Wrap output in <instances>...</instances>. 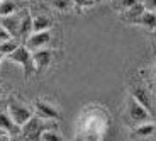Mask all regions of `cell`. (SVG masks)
Masks as SVG:
<instances>
[{
	"instance_id": "1",
	"label": "cell",
	"mask_w": 156,
	"mask_h": 141,
	"mask_svg": "<svg viewBox=\"0 0 156 141\" xmlns=\"http://www.w3.org/2000/svg\"><path fill=\"white\" fill-rule=\"evenodd\" d=\"M109 129V118L107 112L100 106L88 107L82 112V118L78 121V138L87 139H100Z\"/></svg>"
},
{
	"instance_id": "2",
	"label": "cell",
	"mask_w": 156,
	"mask_h": 141,
	"mask_svg": "<svg viewBox=\"0 0 156 141\" xmlns=\"http://www.w3.org/2000/svg\"><path fill=\"white\" fill-rule=\"evenodd\" d=\"M5 60L19 65V67L22 68V71H24V78L26 80H29L32 75L36 73L34 63H32V53H31V49L26 48L24 44H19L14 51H10L9 55H5Z\"/></svg>"
},
{
	"instance_id": "3",
	"label": "cell",
	"mask_w": 156,
	"mask_h": 141,
	"mask_svg": "<svg viewBox=\"0 0 156 141\" xmlns=\"http://www.w3.org/2000/svg\"><path fill=\"white\" fill-rule=\"evenodd\" d=\"M56 121H51V119H44L39 118L36 114H32L27 121L20 126V136L26 138V139H39L41 133L48 128H55Z\"/></svg>"
},
{
	"instance_id": "4",
	"label": "cell",
	"mask_w": 156,
	"mask_h": 141,
	"mask_svg": "<svg viewBox=\"0 0 156 141\" xmlns=\"http://www.w3.org/2000/svg\"><path fill=\"white\" fill-rule=\"evenodd\" d=\"M5 110L9 112L10 119L16 122L19 128H20V126H22L26 121H27L29 118H31L32 114H34V109H32L31 106L24 104L22 100H19V99H16V97H9V100H7V109H5Z\"/></svg>"
},
{
	"instance_id": "5",
	"label": "cell",
	"mask_w": 156,
	"mask_h": 141,
	"mask_svg": "<svg viewBox=\"0 0 156 141\" xmlns=\"http://www.w3.org/2000/svg\"><path fill=\"white\" fill-rule=\"evenodd\" d=\"M32 109H34V114L39 116V118H44V119H51V121H59L63 118L61 116V110L51 104L49 100L46 99H36L34 104H32Z\"/></svg>"
},
{
	"instance_id": "6",
	"label": "cell",
	"mask_w": 156,
	"mask_h": 141,
	"mask_svg": "<svg viewBox=\"0 0 156 141\" xmlns=\"http://www.w3.org/2000/svg\"><path fill=\"white\" fill-rule=\"evenodd\" d=\"M127 114L131 121L134 124H141V122H146V121H151L153 114L149 112L146 107H143L133 95H129L127 97Z\"/></svg>"
},
{
	"instance_id": "7",
	"label": "cell",
	"mask_w": 156,
	"mask_h": 141,
	"mask_svg": "<svg viewBox=\"0 0 156 141\" xmlns=\"http://www.w3.org/2000/svg\"><path fill=\"white\" fill-rule=\"evenodd\" d=\"M32 53V63H34V70L36 73H41V71H46L53 63V49L49 48H39V49L31 51Z\"/></svg>"
},
{
	"instance_id": "8",
	"label": "cell",
	"mask_w": 156,
	"mask_h": 141,
	"mask_svg": "<svg viewBox=\"0 0 156 141\" xmlns=\"http://www.w3.org/2000/svg\"><path fill=\"white\" fill-rule=\"evenodd\" d=\"M51 43V29L48 31H32L31 34L24 39V46L29 48L31 51L39 49V48H46Z\"/></svg>"
},
{
	"instance_id": "9",
	"label": "cell",
	"mask_w": 156,
	"mask_h": 141,
	"mask_svg": "<svg viewBox=\"0 0 156 141\" xmlns=\"http://www.w3.org/2000/svg\"><path fill=\"white\" fill-rule=\"evenodd\" d=\"M129 95H133L141 106L146 107V109L153 114V95L149 94L148 89H144L143 85H134L133 89L129 90Z\"/></svg>"
},
{
	"instance_id": "10",
	"label": "cell",
	"mask_w": 156,
	"mask_h": 141,
	"mask_svg": "<svg viewBox=\"0 0 156 141\" xmlns=\"http://www.w3.org/2000/svg\"><path fill=\"white\" fill-rule=\"evenodd\" d=\"M19 12L10 14V16H5V17H0V24H2V26L9 31V34H10L12 38H16V39H19V22H20Z\"/></svg>"
},
{
	"instance_id": "11",
	"label": "cell",
	"mask_w": 156,
	"mask_h": 141,
	"mask_svg": "<svg viewBox=\"0 0 156 141\" xmlns=\"http://www.w3.org/2000/svg\"><path fill=\"white\" fill-rule=\"evenodd\" d=\"M144 10H146L144 4H143L141 0H137L136 4H133L131 7H127V9H124V10H121V19L126 20V22L134 24V22H136V19H137V17H139Z\"/></svg>"
},
{
	"instance_id": "12",
	"label": "cell",
	"mask_w": 156,
	"mask_h": 141,
	"mask_svg": "<svg viewBox=\"0 0 156 141\" xmlns=\"http://www.w3.org/2000/svg\"><path fill=\"white\" fill-rule=\"evenodd\" d=\"M20 22H19V39H26L32 32V16L27 10H20Z\"/></svg>"
},
{
	"instance_id": "13",
	"label": "cell",
	"mask_w": 156,
	"mask_h": 141,
	"mask_svg": "<svg viewBox=\"0 0 156 141\" xmlns=\"http://www.w3.org/2000/svg\"><path fill=\"white\" fill-rule=\"evenodd\" d=\"M0 129L7 131L10 136H14V134H20V128L10 119V116H9L7 110H0Z\"/></svg>"
},
{
	"instance_id": "14",
	"label": "cell",
	"mask_w": 156,
	"mask_h": 141,
	"mask_svg": "<svg viewBox=\"0 0 156 141\" xmlns=\"http://www.w3.org/2000/svg\"><path fill=\"white\" fill-rule=\"evenodd\" d=\"M22 2L20 0H0V17L10 16L20 10Z\"/></svg>"
},
{
	"instance_id": "15",
	"label": "cell",
	"mask_w": 156,
	"mask_h": 141,
	"mask_svg": "<svg viewBox=\"0 0 156 141\" xmlns=\"http://www.w3.org/2000/svg\"><path fill=\"white\" fill-rule=\"evenodd\" d=\"M156 131V124L151 121H146V122H141L131 131L133 138H148L149 134H153Z\"/></svg>"
},
{
	"instance_id": "16",
	"label": "cell",
	"mask_w": 156,
	"mask_h": 141,
	"mask_svg": "<svg viewBox=\"0 0 156 141\" xmlns=\"http://www.w3.org/2000/svg\"><path fill=\"white\" fill-rule=\"evenodd\" d=\"M134 24H141L143 27H148L149 31H151V29L156 27V12L154 10H148V9H146V10L136 19V22H134Z\"/></svg>"
},
{
	"instance_id": "17",
	"label": "cell",
	"mask_w": 156,
	"mask_h": 141,
	"mask_svg": "<svg viewBox=\"0 0 156 141\" xmlns=\"http://www.w3.org/2000/svg\"><path fill=\"white\" fill-rule=\"evenodd\" d=\"M51 29V19L48 16H34L32 17V31H48Z\"/></svg>"
},
{
	"instance_id": "18",
	"label": "cell",
	"mask_w": 156,
	"mask_h": 141,
	"mask_svg": "<svg viewBox=\"0 0 156 141\" xmlns=\"http://www.w3.org/2000/svg\"><path fill=\"white\" fill-rule=\"evenodd\" d=\"M39 139L41 141H61L63 134L59 133L58 129H55V128H48V129H44L43 133H41Z\"/></svg>"
},
{
	"instance_id": "19",
	"label": "cell",
	"mask_w": 156,
	"mask_h": 141,
	"mask_svg": "<svg viewBox=\"0 0 156 141\" xmlns=\"http://www.w3.org/2000/svg\"><path fill=\"white\" fill-rule=\"evenodd\" d=\"M51 5L56 9V10L63 12V14H66V12H70L71 9L75 7V0H49Z\"/></svg>"
},
{
	"instance_id": "20",
	"label": "cell",
	"mask_w": 156,
	"mask_h": 141,
	"mask_svg": "<svg viewBox=\"0 0 156 141\" xmlns=\"http://www.w3.org/2000/svg\"><path fill=\"white\" fill-rule=\"evenodd\" d=\"M19 46V39H16V38H10V39H5L0 43V55H9L10 51H14L16 48Z\"/></svg>"
},
{
	"instance_id": "21",
	"label": "cell",
	"mask_w": 156,
	"mask_h": 141,
	"mask_svg": "<svg viewBox=\"0 0 156 141\" xmlns=\"http://www.w3.org/2000/svg\"><path fill=\"white\" fill-rule=\"evenodd\" d=\"M136 2L137 0H114V7L121 12V10H124V9L131 7L133 4H136Z\"/></svg>"
},
{
	"instance_id": "22",
	"label": "cell",
	"mask_w": 156,
	"mask_h": 141,
	"mask_svg": "<svg viewBox=\"0 0 156 141\" xmlns=\"http://www.w3.org/2000/svg\"><path fill=\"white\" fill-rule=\"evenodd\" d=\"M98 0H75V5H76L78 9H87V7H92V5H95Z\"/></svg>"
},
{
	"instance_id": "23",
	"label": "cell",
	"mask_w": 156,
	"mask_h": 141,
	"mask_svg": "<svg viewBox=\"0 0 156 141\" xmlns=\"http://www.w3.org/2000/svg\"><path fill=\"white\" fill-rule=\"evenodd\" d=\"M10 38H12V36L9 34V31L4 27V26H2V24H0V43H2V41H5V39H10Z\"/></svg>"
},
{
	"instance_id": "24",
	"label": "cell",
	"mask_w": 156,
	"mask_h": 141,
	"mask_svg": "<svg viewBox=\"0 0 156 141\" xmlns=\"http://www.w3.org/2000/svg\"><path fill=\"white\" fill-rule=\"evenodd\" d=\"M143 4H144V7L148 9V10H154L156 12V0H141Z\"/></svg>"
},
{
	"instance_id": "25",
	"label": "cell",
	"mask_w": 156,
	"mask_h": 141,
	"mask_svg": "<svg viewBox=\"0 0 156 141\" xmlns=\"http://www.w3.org/2000/svg\"><path fill=\"white\" fill-rule=\"evenodd\" d=\"M4 97V89H2V87H0V99Z\"/></svg>"
},
{
	"instance_id": "26",
	"label": "cell",
	"mask_w": 156,
	"mask_h": 141,
	"mask_svg": "<svg viewBox=\"0 0 156 141\" xmlns=\"http://www.w3.org/2000/svg\"><path fill=\"white\" fill-rule=\"evenodd\" d=\"M4 60H5V56H4V55H0V65H2V61H4Z\"/></svg>"
},
{
	"instance_id": "27",
	"label": "cell",
	"mask_w": 156,
	"mask_h": 141,
	"mask_svg": "<svg viewBox=\"0 0 156 141\" xmlns=\"http://www.w3.org/2000/svg\"><path fill=\"white\" fill-rule=\"evenodd\" d=\"M151 34H153V36H154V38H156V27H154V29H151Z\"/></svg>"
}]
</instances>
